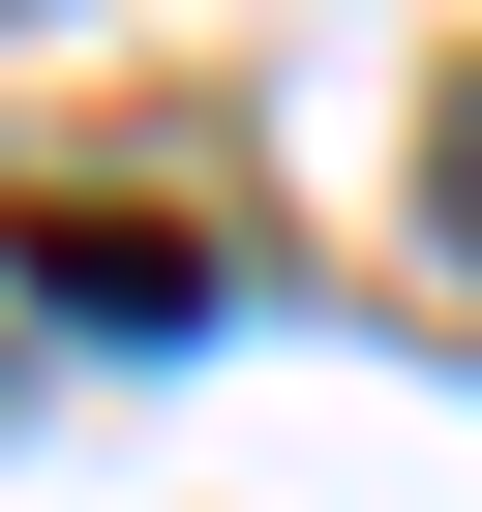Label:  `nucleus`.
<instances>
[{
  "label": "nucleus",
  "instance_id": "f257e3e1",
  "mask_svg": "<svg viewBox=\"0 0 482 512\" xmlns=\"http://www.w3.org/2000/svg\"><path fill=\"white\" fill-rule=\"evenodd\" d=\"M0 241H31V272H61V332H151V362H181V332L241 302V272H211L181 211H91V181H0Z\"/></svg>",
  "mask_w": 482,
  "mask_h": 512
},
{
  "label": "nucleus",
  "instance_id": "f03ea898",
  "mask_svg": "<svg viewBox=\"0 0 482 512\" xmlns=\"http://www.w3.org/2000/svg\"><path fill=\"white\" fill-rule=\"evenodd\" d=\"M422 181H452V241H482V61H452V121H422Z\"/></svg>",
  "mask_w": 482,
  "mask_h": 512
}]
</instances>
